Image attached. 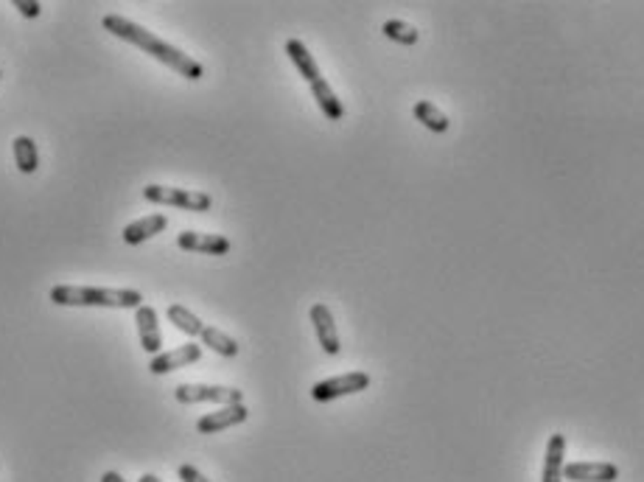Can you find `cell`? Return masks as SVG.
<instances>
[{"label":"cell","mask_w":644,"mask_h":482,"mask_svg":"<svg viewBox=\"0 0 644 482\" xmlns=\"http://www.w3.org/2000/svg\"><path fill=\"white\" fill-rule=\"evenodd\" d=\"M311 323H314V331H317V340L322 345L328 356H336L342 351L339 345V334H336V323H334V315L326 303H314L311 306Z\"/></svg>","instance_id":"9c48e42d"},{"label":"cell","mask_w":644,"mask_h":482,"mask_svg":"<svg viewBox=\"0 0 644 482\" xmlns=\"http://www.w3.org/2000/svg\"><path fill=\"white\" fill-rule=\"evenodd\" d=\"M367 388H370V376L362 373V370H351V373H342V376H334V379L314 384L311 398L314 401H334V398H342V396L362 393Z\"/></svg>","instance_id":"5b68a950"},{"label":"cell","mask_w":644,"mask_h":482,"mask_svg":"<svg viewBox=\"0 0 644 482\" xmlns=\"http://www.w3.org/2000/svg\"><path fill=\"white\" fill-rule=\"evenodd\" d=\"M102 482H127V479H123L118 471H104V474H102Z\"/></svg>","instance_id":"603a6c76"},{"label":"cell","mask_w":644,"mask_h":482,"mask_svg":"<svg viewBox=\"0 0 644 482\" xmlns=\"http://www.w3.org/2000/svg\"><path fill=\"white\" fill-rule=\"evenodd\" d=\"M200 340H202V345H208V348L216 351L219 356L233 359V356L238 353V343L233 340V336H228L225 331H219V328H213V326H205V331L200 334Z\"/></svg>","instance_id":"ac0fdd59"},{"label":"cell","mask_w":644,"mask_h":482,"mask_svg":"<svg viewBox=\"0 0 644 482\" xmlns=\"http://www.w3.org/2000/svg\"><path fill=\"white\" fill-rule=\"evenodd\" d=\"M135 323H138V336H140V348L148 356L163 353V334H160V323H157V311L152 306H140L135 311Z\"/></svg>","instance_id":"ba28073f"},{"label":"cell","mask_w":644,"mask_h":482,"mask_svg":"<svg viewBox=\"0 0 644 482\" xmlns=\"http://www.w3.org/2000/svg\"><path fill=\"white\" fill-rule=\"evenodd\" d=\"M177 474H180V479H183V482H210V479H208V477H205L200 469H193L191 463H183Z\"/></svg>","instance_id":"7402d4cb"},{"label":"cell","mask_w":644,"mask_h":482,"mask_svg":"<svg viewBox=\"0 0 644 482\" xmlns=\"http://www.w3.org/2000/svg\"><path fill=\"white\" fill-rule=\"evenodd\" d=\"M168 320L174 323L183 334H188V336H200V334L205 331V323L196 317L193 311H188L185 306H180V303L168 306Z\"/></svg>","instance_id":"d6986e66"},{"label":"cell","mask_w":644,"mask_h":482,"mask_svg":"<svg viewBox=\"0 0 644 482\" xmlns=\"http://www.w3.org/2000/svg\"><path fill=\"white\" fill-rule=\"evenodd\" d=\"M563 454H566V435H552L547 443V457H543V474L541 482H563Z\"/></svg>","instance_id":"4fadbf2b"},{"label":"cell","mask_w":644,"mask_h":482,"mask_svg":"<svg viewBox=\"0 0 644 482\" xmlns=\"http://www.w3.org/2000/svg\"><path fill=\"white\" fill-rule=\"evenodd\" d=\"M165 225H168V219H165L163 213H152V216H143V219L127 225L121 236H123V241H127V245H143V241H148L152 236L163 233Z\"/></svg>","instance_id":"7c38bea8"},{"label":"cell","mask_w":644,"mask_h":482,"mask_svg":"<svg viewBox=\"0 0 644 482\" xmlns=\"http://www.w3.org/2000/svg\"><path fill=\"white\" fill-rule=\"evenodd\" d=\"M311 95H314L317 107L322 110V115H326L328 120H342L344 107H342V102L336 99V93L331 90V85H328L326 79H317V82L311 85Z\"/></svg>","instance_id":"9a60e30c"},{"label":"cell","mask_w":644,"mask_h":482,"mask_svg":"<svg viewBox=\"0 0 644 482\" xmlns=\"http://www.w3.org/2000/svg\"><path fill=\"white\" fill-rule=\"evenodd\" d=\"M286 54H289V59L294 62V67L300 70V76H303L309 85H314L317 79H322V74H319V67H317L314 57L309 54V48H306L300 40H289V42H286Z\"/></svg>","instance_id":"5bb4252c"},{"label":"cell","mask_w":644,"mask_h":482,"mask_svg":"<svg viewBox=\"0 0 644 482\" xmlns=\"http://www.w3.org/2000/svg\"><path fill=\"white\" fill-rule=\"evenodd\" d=\"M246 415H250V409H246L244 404H230V406L216 409V413L202 415L200 421H196V429H200L202 435H216V432H221V429H230V426L244 424Z\"/></svg>","instance_id":"30bf717a"},{"label":"cell","mask_w":644,"mask_h":482,"mask_svg":"<svg viewBox=\"0 0 644 482\" xmlns=\"http://www.w3.org/2000/svg\"><path fill=\"white\" fill-rule=\"evenodd\" d=\"M143 197L155 205H171L180 210H193V213H205L210 210L213 200L205 194V191H193V188H171V185H146Z\"/></svg>","instance_id":"3957f363"},{"label":"cell","mask_w":644,"mask_h":482,"mask_svg":"<svg viewBox=\"0 0 644 482\" xmlns=\"http://www.w3.org/2000/svg\"><path fill=\"white\" fill-rule=\"evenodd\" d=\"M619 469L613 463H566L563 479L572 482H613Z\"/></svg>","instance_id":"8fae6325"},{"label":"cell","mask_w":644,"mask_h":482,"mask_svg":"<svg viewBox=\"0 0 644 482\" xmlns=\"http://www.w3.org/2000/svg\"><path fill=\"white\" fill-rule=\"evenodd\" d=\"M200 356H202V345L188 343V345H180L174 351H165V353L152 356V362H148V370H152L155 376H163V373H171V370H177V368L193 365V362H200Z\"/></svg>","instance_id":"52a82bcc"},{"label":"cell","mask_w":644,"mask_h":482,"mask_svg":"<svg viewBox=\"0 0 644 482\" xmlns=\"http://www.w3.org/2000/svg\"><path fill=\"white\" fill-rule=\"evenodd\" d=\"M14 163L22 174H34L40 168V155H37V143L29 135L14 138Z\"/></svg>","instance_id":"e0dca14e"},{"label":"cell","mask_w":644,"mask_h":482,"mask_svg":"<svg viewBox=\"0 0 644 482\" xmlns=\"http://www.w3.org/2000/svg\"><path fill=\"white\" fill-rule=\"evenodd\" d=\"M138 482H163V479H157L155 474H143V477H140Z\"/></svg>","instance_id":"cb8c5ba5"},{"label":"cell","mask_w":644,"mask_h":482,"mask_svg":"<svg viewBox=\"0 0 644 482\" xmlns=\"http://www.w3.org/2000/svg\"><path fill=\"white\" fill-rule=\"evenodd\" d=\"M177 247L188 253H202V255H228L230 253V238L219 233H196V230H183L177 236Z\"/></svg>","instance_id":"8992f818"},{"label":"cell","mask_w":644,"mask_h":482,"mask_svg":"<svg viewBox=\"0 0 644 482\" xmlns=\"http://www.w3.org/2000/svg\"><path fill=\"white\" fill-rule=\"evenodd\" d=\"M412 112H415V118H417L426 129H432V132H437V135L449 132V124H452L449 115H445L440 107H434L432 102H417V104L412 107Z\"/></svg>","instance_id":"2e32d148"},{"label":"cell","mask_w":644,"mask_h":482,"mask_svg":"<svg viewBox=\"0 0 644 482\" xmlns=\"http://www.w3.org/2000/svg\"><path fill=\"white\" fill-rule=\"evenodd\" d=\"M174 398L180 404H202V401H210V404H241V390L236 388H219V384H177L174 388Z\"/></svg>","instance_id":"277c9868"},{"label":"cell","mask_w":644,"mask_h":482,"mask_svg":"<svg viewBox=\"0 0 644 482\" xmlns=\"http://www.w3.org/2000/svg\"><path fill=\"white\" fill-rule=\"evenodd\" d=\"M51 303L57 306H102V308H140L143 295L138 289H104V286H54Z\"/></svg>","instance_id":"7a4b0ae2"},{"label":"cell","mask_w":644,"mask_h":482,"mask_svg":"<svg viewBox=\"0 0 644 482\" xmlns=\"http://www.w3.org/2000/svg\"><path fill=\"white\" fill-rule=\"evenodd\" d=\"M102 26H104V31H110L112 37L132 42L135 48L146 51L148 57H155L157 62L168 65L171 70H177V74H180L183 79L196 82V79H202V76H205V67H202L200 62H196L193 57L183 54L180 48H174L171 42H163L160 37H155L152 31H146L143 26H138V22H132V20H127V17H121V14H107V17L102 20Z\"/></svg>","instance_id":"6da1fadb"},{"label":"cell","mask_w":644,"mask_h":482,"mask_svg":"<svg viewBox=\"0 0 644 482\" xmlns=\"http://www.w3.org/2000/svg\"><path fill=\"white\" fill-rule=\"evenodd\" d=\"M384 37L392 40V42H401V45H415L420 40V34L404 20H387L384 22Z\"/></svg>","instance_id":"ffe728a7"},{"label":"cell","mask_w":644,"mask_h":482,"mask_svg":"<svg viewBox=\"0 0 644 482\" xmlns=\"http://www.w3.org/2000/svg\"><path fill=\"white\" fill-rule=\"evenodd\" d=\"M12 6L22 14V17H40L42 6L37 4V0H12Z\"/></svg>","instance_id":"44dd1931"}]
</instances>
